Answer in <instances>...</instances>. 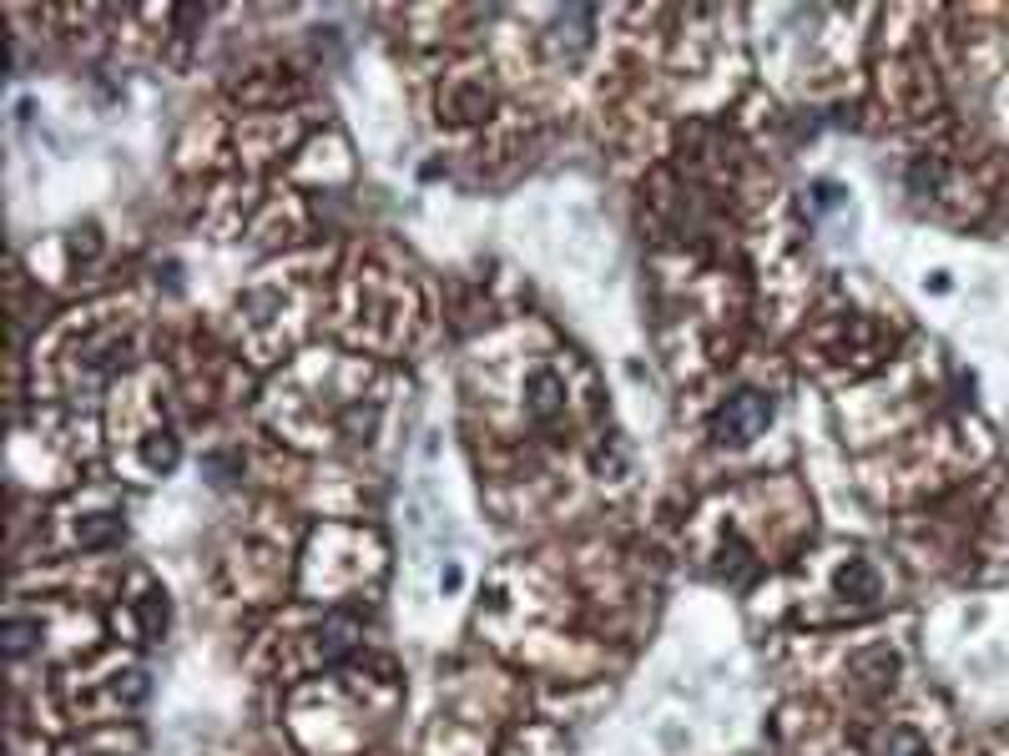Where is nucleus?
Instances as JSON below:
<instances>
[{"mask_svg": "<svg viewBox=\"0 0 1009 756\" xmlns=\"http://www.w3.org/2000/svg\"><path fill=\"white\" fill-rule=\"evenodd\" d=\"M768 419H772V398L737 394V398H727V408L712 419V434H717V445H752L757 429Z\"/></svg>", "mask_w": 1009, "mask_h": 756, "instance_id": "f257e3e1", "label": "nucleus"}, {"mask_svg": "<svg viewBox=\"0 0 1009 756\" xmlns=\"http://www.w3.org/2000/svg\"><path fill=\"white\" fill-rule=\"evenodd\" d=\"M25 636H36V625H21V621H15V625H11V656H25V646H31Z\"/></svg>", "mask_w": 1009, "mask_h": 756, "instance_id": "f03ea898", "label": "nucleus"}]
</instances>
